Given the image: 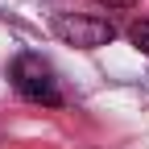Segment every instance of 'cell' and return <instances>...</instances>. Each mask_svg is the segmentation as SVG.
<instances>
[{"label": "cell", "instance_id": "2", "mask_svg": "<svg viewBox=\"0 0 149 149\" xmlns=\"http://www.w3.org/2000/svg\"><path fill=\"white\" fill-rule=\"evenodd\" d=\"M54 37L66 46H79V50H100L116 37V25L108 17H91V13H58L50 21Z\"/></svg>", "mask_w": 149, "mask_h": 149}, {"label": "cell", "instance_id": "1", "mask_svg": "<svg viewBox=\"0 0 149 149\" xmlns=\"http://www.w3.org/2000/svg\"><path fill=\"white\" fill-rule=\"evenodd\" d=\"M13 87H17V95L29 100V104H46V108H58L62 104L54 66L42 58V54H21V58L13 62Z\"/></svg>", "mask_w": 149, "mask_h": 149}, {"label": "cell", "instance_id": "4", "mask_svg": "<svg viewBox=\"0 0 149 149\" xmlns=\"http://www.w3.org/2000/svg\"><path fill=\"white\" fill-rule=\"evenodd\" d=\"M91 4H100V8H133L137 0H91Z\"/></svg>", "mask_w": 149, "mask_h": 149}, {"label": "cell", "instance_id": "3", "mask_svg": "<svg viewBox=\"0 0 149 149\" xmlns=\"http://www.w3.org/2000/svg\"><path fill=\"white\" fill-rule=\"evenodd\" d=\"M128 42H133L141 54H149V17H141V21L128 29Z\"/></svg>", "mask_w": 149, "mask_h": 149}]
</instances>
